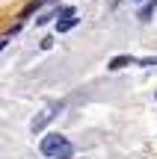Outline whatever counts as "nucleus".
I'll list each match as a JSON object with an SVG mask.
<instances>
[{
  "instance_id": "nucleus-3",
  "label": "nucleus",
  "mask_w": 157,
  "mask_h": 159,
  "mask_svg": "<svg viewBox=\"0 0 157 159\" xmlns=\"http://www.w3.org/2000/svg\"><path fill=\"white\" fill-rule=\"evenodd\" d=\"M77 24V15H74V9H62V18L56 21V30L59 33H68L71 27Z\"/></svg>"
},
{
  "instance_id": "nucleus-4",
  "label": "nucleus",
  "mask_w": 157,
  "mask_h": 159,
  "mask_svg": "<svg viewBox=\"0 0 157 159\" xmlns=\"http://www.w3.org/2000/svg\"><path fill=\"white\" fill-rule=\"evenodd\" d=\"M134 62H136V59H130V56H113L107 68H110V71H119V68H125V65H134Z\"/></svg>"
},
{
  "instance_id": "nucleus-2",
  "label": "nucleus",
  "mask_w": 157,
  "mask_h": 159,
  "mask_svg": "<svg viewBox=\"0 0 157 159\" xmlns=\"http://www.w3.org/2000/svg\"><path fill=\"white\" fill-rule=\"evenodd\" d=\"M59 106H62V103H53V106L42 109V112H39V115L33 118V127H30V130H33V133H42L47 121H53V118H56V109H59Z\"/></svg>"
},
{
  "instance_id": "nucleus-5",
  "label": "nucleus",
  "mask_w": 157,
  "mask_h": 159,
  "mask_svg": "<svg viewBox=\"0 0 157 159\" xmlns=\"http://www.w3.org/2000/svg\"><path fill=\"white\" fill-rule=\"evenodd\" d=\"M42 3H56V0H33V3H30V6H27V9H24V12H21V21H24V18H27V15H33V12H36V9H39V6H42Z\"/></svg>"
},
{
  "instance_id": "nucleus-7",
  "label": "nucleus",
  "mask_w": 157,
  "mask_h": 159,
  "mask_svg": "<svg viewBox=\"0 0 157 159\" xmlns=\"http://www.w3.org/2000/svg\"><path fill=\"white\" fill-rule=\"evenodd\" d=\"M3 47H6V39H0V50H3Z\"/></svg>"
},
{
  "instance_id": "nucleus-6",
  "label": "nucleus",
  "mask_w": 157,
  "mask_h": 159,
  "mask_svg": "<svg viewBox=\"0 0 157 159\" xmlns=\"http://www.w3.org/2000/svg\"><path fill=\"white\" fill-rule=\"evenodd\" d=\"M151 12H154V3L148 0V3H145V6L140 9V15H136V18H140V21H148V18H151Z\"/></svg>"
},
{
  "instance_id": "nucleus-1",
  "label": "nucleus",
  "mask_w": 157,
  "mask_h": 159,
  "mask_svg": "<svg viewBox=\"0 0 157 159\" xmlns=\"http://www.w3.org/2000/svg\"><path fill=\"white\" fill-rule=\"evenodd\" d=\"M39 150H42L47 159H71V156H74L71 142H68L65 136H59V133H47V136H42Z\"/></svg>"
}]
</instances>
